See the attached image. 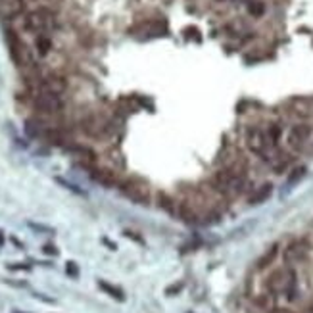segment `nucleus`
Wrapping results in <instances>:
<instances>
[{"instance_id":"13","label":"nucleus","mask_w":313,"mask_h":313,"mask_svg":"<svg viewBox=\"0 0 313 313\" xmlns=\"http://www.w3.org/2000/svg\"><path fill=\"white\" fill-rule=\"evenodd\" d=\"M273 194V185H263V187H260L254 194L250 196V204L252 206H260V204H263V202L269 200V196Z\"/></svg>"},{"instance_id":"23","label":"nucleus","mask_w":313,"mask_h":313,"mask_svg":"<svg viewBox=\"0 0 313 313\" xmlns=\"http://www.w3.org/2000/svg\"><path fill=\"white\" fill-rule=\"evenodd\" d=\"M269 313H296V312H292L288 308H273V310H269Z\"/></svg>"},{"instance_id":"22","label":"nucleus","mask_w":313,"mask_h":313,"mask_svg":"<svg viewBox=\"0 0 313 313\" xmlns=\"http://www.w3.org/2000/svg\"><path fill=\"white\" fill-rule=\"evenodd\" d=\"M183 290V285H179V283H175V285H171V287L165 288V294L167 296H173V294H177V292H181Z\"/></svg>"},{"instance_id":"24","label":"nucleus","mask_w":313,"mask_h":313,"mask_svg":"<svg viewBox=\"0 0 313 313\" xmlns=\"http://www.w3.org/2000/svg\"><path fill=\"white\" fill-rule=\"evenodd\" d=\"M44 252H46V254H52V256H56V254H58V250H56L54 246H44Z\"/></svg>"},{"instance_id":"14","label":"nucleus","mask_w":313,"mask_h":313,"mask_svg":"<svg viewBox=\"0 0 313 313\" xmlns=\"http://www.w3.org/2000/svg\"><path fill=\"white\" fill-rule=\"evenodd\" d=\"M277 256H279V244H273V246L258 260V269H267L269 265H273V262L277 260Z\"/></svg>"},{"instance_id":"10","label":"nucleus","mask_w":313,"mask_h":313,"mask_svg":"<svg viewBox=\"0 0 313 313\" xmlns=\"http://www.w3.org/2000/svg\"><path fill=\"white\" fill-rule=\"evenodd\" d=\"M65 90H67V83L60 75H48L40 79V83H38V92H48V94L62 96Z\"/></svg>"},{"instance_id":"25","label":"nucleus","mask_w":313,"mask_h":313,"mask_svg":"<svg viewBox=\"0 0 313 313\" xmlns=\"http://www.w3.org/2000/svg\"><path fill=\"white\" fill-rule=\"evenodd\" d=\"M306 313H313V302L308 306V308H306Z\"/></svg>"},{"instance_id":"7","label":"nucleus","mask_w":313,"mask_h":313,"mask_svg":"<svg viewBox=\"0 0 313 313\" xmlns=\"http://www.w3.org/2000/svg\"><path fill=\"white\" fill-rule=\"evenodd\" d=\"M246 146H248V150L252 154L265 158L267 150H269V140H267L265 131H262L260 127H250L246 131Z\"/></svg>"},{"instance_id":"26","label":"nucleus","mask_w":313,"mask_h":313,"mask_svg":"<svg viewBox=\"0 0 313 313\" xmlns=\"http://www.w3.org/2000/svg\"><path fill=\"white\" fill-rule=\"evenodd\" d=\"M4 244V237H2V233H0V246Z\"/></svg>"},{"instance_id":"11","label":"nucleus","mask_w":313,"mask_h":313,"mask_svg":"<svg viewBox=\"0 0 313 313\" xmlns=\"http://www.w3.org/2000/svg\"><path fill=\"white\" fill-rule=\"evenodd\" d=\"M87 171H88V175H90V179H92L94 183L102 185V187H115V185H117V177H115V173L110 171V169L90 165V167H87Z\"/></svg>"},{"instance_id":"2","label":"nucleus","mask_w":313,"mask_h":313,"mask_svg":"<svg viewBox=\"0 0 313 313\" xmlns=\"http://www.w3.org/2000/svg\"><path fill=\"white\" fill-rule=\"evenodd\" d=\"M265 288L269 294H285L288 300H296L298 294V277L292 267L277 269L271 275L265 279Z\"/></svg>"},{"instance_id":"27","label":"nucleus","mask_w":313,"mask_h":313,"mask_svg":"<svg viewBox=\"0 0 313 313\" xmlns=\"http://www.w3.org/2000/svg\"><path fill=\"white\" fill-rule=\"evenodd\" d=\"M13 313H23V312H19V310H13Z\"/></svg>"},{"instance_id":"3","label":"nucleus","mask_w":313,"mask_h":313,"mask_svg":"<svg viewBox=\"0 0 313 313\" xmlns=\"http://www.w3.org/2000/svg\"><path fill=\"white\" fill-rule=\"evenodd\" d=\"M23 25H25L27 31H31L35 35H46V33H50L54 29L56 19H54V13L52 12H48L46 8H40V10L27 13Z\"/></svg>"},{"instance_id":"6","label":"nucleus","mask_w":313,"mask_h":313,"mask_svg":"<svg viewBox=\"0 0 313 313\" xmlns=\"http://www.w3.org/2000/svg\"><path fill=\"white\" fill-rule=\"evenodd\" d=\"M8 44H10V52H12L13 62L21 67H29L33 65V56H31V50L27 48L25 44L21 42V38L17 37L13 31H8Z\"/></svg>"},{"instance_id":"4","label":"nucleus","mask_w":313,"mask_h":313,"mask_svg":"<svg viewBox=\"0 0 313 313\" xmlns=\"http://www.w3.org/2000/svg\"><path fill=\"white\" fill-rule=\"evenodd\" d=\"M119 188L129 200L137 202V204L146 206L150 202V188L140 179H127L123 183H119Z\"/></svg>"},{"instance_id":"5","label":"nucleus","mask_w":313,"mask_h":313,"mask_svg":"<svg viewBox=\"0 0 313 313\" xmlns=\"http://www.w3.org/2000/svg\"><path fill=\"white\" fill-rule=\"evenodd\" d=\"M33 106H35L37 112L46 113V115H56V113H60L63 110L62 96L48 94V92H37L35 98H33Z\"/></svg>"},{"instance_id":"12","label":"nucleus","mask_w":313,"mask_h":313,"mask_svg":"<svg viewBox=\"0 0 313 313\" xmlns=\"http://www.w3.org/2000/svg\"><path fill=\"white\" fill-rule=\"evenodd\" d=\"M23 0H0V17L2 19H13L23 12Z\"/></svg>"},{"instance_id":"21","label":"nucleus","mask_w":313,"mask_h":313,"mask_svg":"<svg viewBox=\"0 0 313 313\" xmlns=\"http://www.w3.org/2000/svg\"><path fill=\"white\" fill-rule=\"evenodd\" d=\"M65 273L69 277H73V279H77L79 277V269H77V265L73 262H67L65 263Z\"/></svg>"},{"instance_id":"15","label":"nucleus","mask_w":313,"mask_h":313,"mask_svg":"<svg viewBox=\"0 0 313 313\" xmlns=\"http://www.w3.org/2000/svg\"><path fill=\"white\" fill-rule=\"evenodd\" d=\"M98 287H100V290H104L108 296H112V298H115V300L123 302L125 300V296H123V290L117 287H113V285H110L108 281H98Z\"/></svg>"},{"instance_id":"16","label":"nucleus","mask_w":313,"mask_h":313,"mask_svg":"<svg viewBox=\"0 0 313 313\" xmlns=\"http://www.w3.org/2000/svg\"><path fill=\"white\" fill-rule=\"evenodd\" d=\"M265 135H267V140H269V146H275L277 142H279V138H281V135H283V131H281L279 125H271L267 129Z\"/></svg>"},{"instance_id":"18","label":"nucleus","mask_w":313,"mask_h":313,"mask_svg":"<svg viewBox=\"0 0 313 313\" xmlns=\"http://www.w3.org/2000/svg\"><path fill=\"white\" fill-rule=\"evenodd\" d=\"M37 48H38V52L44 56V54H46V52L52 48L50 38L46 37V35H38V37H37Z\"/></svg>"},{"instance_id":"9","label":"nucleus","mask_w":313,"mask_h":313,"mask_svg":"<svg viewBox=\"0 0 313 313\" xmlns=\"http://www.w3.org/2000/svg\"><path fill=\"white\" fill-rule=\"evenodd\" d=\"M310 137H312V127L306 125V123H298L288 133V146L294 150H302V146L308 142Z\"/></svg>"},{"instance_id":"17","label":"nucleus","mask_w":313,"mask_h":313,"mask_svg":"<svg viewBox=\"0 0 313 313\" xmlns=\"http://www.w3.org/2000/svg\"><path fill=\"white\" fill-rule=\"evenodd\" d=\"M158 198H160V208L162 210H167L169 213H173L177 210V204L167 194H158Z\"/></svg>"},{"instance_id":"8","label":"nucleus","mask_w":313,"mask_h":313,"mask_svg":"<svg viewBox=\"0 0 313 313\" xmlns=\"http://www.w3.org/2000/svg\"><path fill=\"white\" fill-rule=\"evenodd\" d=\"M310 254V242L306 238H296L288 244L285 252H283V258H285V263L288 265H296V263H302Z\"/></svg>"},{"instance_id":"1","label":"nucleus","mask_w":313,"mask_h":313,"mask_svg":"<svg viewBox=\"0 0 313 313\" xmlns=\"http://www.w3.org/2000/svg\"><path fill=\"white\" fill-rule=\"evenodd\" d=\"M210 185L217 194L223 196H235L240 194L246 185V167L242 165H229L225 169L213 173L210 179Z\"/></svg>"},{"instance_id":"20","label":"nucleus","mask_w":313,"mask_h":313,"mask_svg":"<svg viewBox=\"0 0 313 313\" xmlns=\"http://www.w3.org/2000/svg\"><path fill=\"white\" fill-rule=\"evenodd\" d=\"M304 175H306V167H298V169H294V171H292V175H290V179H288V183H290V185H294V183H296V181H300Z\"/></svg>"},{"instance_id":"19","label":"nucleus","mask_w":313,"mask_h":313,"mask_svg":"<svg viewBox=\"0 0 313 313\" xmlns=\"http://www.w3.org/2000/svg\"><path fill=\"white\" fill-rule=\"evenodd\" d=\"M248 10H250L252 15H262V13L265 12V6H263L262 2H250Z\"/></svg>"}]
</instances>
